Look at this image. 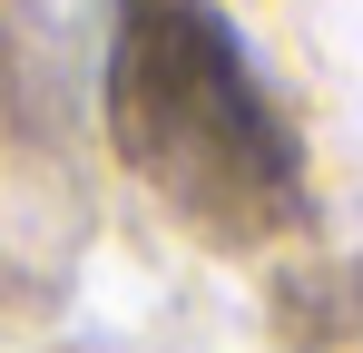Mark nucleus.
I'll return each mask as SVG.
<instances>
[{"label": "nucleus", "instance_id": "obj_1", "mask_svg": "<svg viewBox=\"0 0 363 353\" xmlns=\"http://www.w3.org/2000/svg\"><path fill=\"white\" fill-rule=\"evenodd\" d=\"M128 118H147L157 176H226V186H285V138L245 79V50L206 0H157L128 50Z\"/></svg>", "mask_w": 363, "mask_h": 353}]
</instances>
